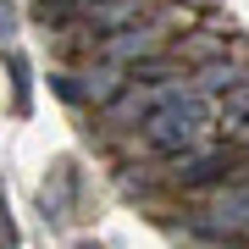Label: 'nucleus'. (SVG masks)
Instances as JSON below:
<instances>
[{"label":"nucleus","mask_w":249,"mask_h":249,"mask_svg":"<svg viewBox=\"0 0 249 249\" xmlns=\"http://www.w3.org/2000/svg\"><path fill=\"white\" fill-rule=\"evenodd\" d=\"M211 127V100L199 89H178V83H155V111L144 116V139L160 155H188L205 144Z\"/></svg>","instance_id":"nucleus-1"},{"label":"nucleus","mask_w":249,"mask_h":249,"mask_svg":"<svg viewBox=\"0 0 249 249\" xmlns=\"http://www.w3.org/2000/svg\"><path fill=\"white\" fill-rule=\"evenodd\" d=\"M194 232H205V238H238V232H249V183L222 188L211 199V211L194 216Z\"/></svg>","instance_id":"nucleus-2"},{"label":"nucleus","mask_w":249,"mask_h":249,"mask_svg":"<svg viewBox=\"0 0 249 249\" xmlns=\"http://www.w3.org/2000/svg\"><path fill=\"white\" fill-rule=\"evenodd\" d=\"M227 172H232V150H227V144H211V150L178 155L172 183H178V188H216V183H227Z\"/></svg>","instance_id":"nucleus-3"},{"label":"nucleus","mask_w":249,"mask_h":249,"mask_svg":"<svg viewBox=\"0 0 249 249\" xmlns=\"http://www.w3.org/2000/svg\"><path fill=\"white\" fill-rule=\"evenodd\" d=\"M155 50H160L155 28H122V34H106V45H100V55L116 61V67H139V61H150Z\"/></svg>","instance_id":"nucleus-4"},{"label":"nucleus","mask_w":249,"mask_h":249,"mask_svg":"<svg viewBox=\"0 0 249 249\" xmlns=\"http://www.w3.org/2000/svg\"><path fill=\"white\" fill-rule=\"evenodd\" d=\"M78 17L89 28H100V34H122V28H139L144 6H139V0H83Z\"/></svg>","instance_id":"nucleus-5"},{"label":"nucleus","mask_w":249,"mask_h":249,"mask_svg":"<svg viewBox=\"0 0 249 249\" xmlns=\"http://www.w3.org/2000/svg\"><path fill=\"white\" fill-rule=\"evenodd\" d=\"M122 89H127V67L106 61V55H100V67H94V61L83 67V106H100V111H106Z\"/></svg>","instance_id":"nucleus-6"},{"label":"nucleus","mask_w":249,"mask_h":249,"mask_svg":"<svg viewBox=\"0 0 249 249\" xmlns=\"http://www.w3.org/2000/svg\"><path fill=\"white\" fill-rule=\"evenodd\" d=\"M232 83H244V72L227 61V55H216V61H199V94H227Z\"/></svg>","instance_id":"nucleus-7"},{"label":"nucleus","mask_w":249,"mask_h":249,"mask_svg":"<svg viewBox=\"0 0 249 249\" xmlns=\"http://www.w3.org/2000/svg\"><path fill=\"white\" fill-rule=\"evenodd\" d=\"M222 122H227V133H238V127L249 122V78L222 94Z\"/></svg>","instance_id":"nucleus-8"},{"label":"nucleus","mask_w":249,"mask_h":249,"mask_svg":"<svg viewBox=\"0 0 249 249\" xmlns=\"http://www.w3.org/2000/svg\"><path fill=\"white\" fill-rule=\"evenodd\" d=\"M6 67H11V83H17V111H28V94H34V72H28V55H22V50H6Z\"/></svg>","instance_id":"nucleus-9"},{"label":"nucleus","mask_w":249,"mask_h":249,"mask_svg":"<svg viewBox=\"0 0 249 249\" xmlns=\"http://www.w3.org/2000/svg\"><path fill=\"white\" fill-rule=\"evenodd\" d=\"M50 89L67 100V106H83V78H72V72H55L50 78Z\"/></svg>","instance_id":"nucleus-10"},{"label":"nucleus","mask_w":249,"mask_h":249,"mask_svg":"<svg viewBox=\"0 0 249 249\" xmlns=\"http://www.w3.org/2000/svg\"><path fill=\"white\" fill-rule=\"evenodd\" d=\"M11 34H17V6H11V0H0V45H6Z\"/></svg>","instance_id":"nucleus-11"},{"label":"nucleus","mask_w":249,"mask_h":249,"mask_svg":"<svg viewBox=\"0 0 249 249\" xmlns=\"http://www.w3.org/2000/svg\"><path fill=\"white\" fill-rule=\"evenodd\" d=\"M6 216H11V211H6V205H0V249H17V227H11Z\"/></svg>","instance_id":"nucleus-12"},{"label":"nucleus","mask_w":249,"mask_h":249,"mask_svg":"<svg viewBox=\"0 0 249 249\" xmlns=\"http://www.w3.org/2000/svg\"><path fill=\"white\" fill-rule=\"evenodd\" d=\"M238 139H244V144H249V122H244V127H238Z\"/></svg>","instance_id":"nucleus-13"},{"label":"nucleus","mask_w":249,"mask_h":249,"mask_svg":"<svg viewBox=\"0 0 249 249\" xmlns=\"http://www.w3.org/2000/svg\"><path fill=\"white\" fill-rule=\"evenodd\" d=\"M78 249H106V244H78Z\"/></svg>","instance_id":"nucleus-14"},{"label":"nucleus","mask_w":249,"mask_h":249,"mask_svg":"<svg viewBox=\"0 0 249 249\" xmlns=\"http://www.w3.org/2000/svg\"><path fill=\"white\" fill-rule=\"evenodd\" d=\"M67 6H83V0H67Z\"/></svg>","instance_id":"nucleus-15"}]
</instances>
